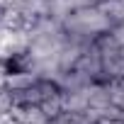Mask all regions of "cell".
Returning <instances> with one entry per match:
<instances>
[{
	"instance_id": "cell-1",
	"label": "cell",
	"mask_w": 124,
	"mask_h": 124,
	"mask_svg": "<svg viewBox=\"0 0 124 124\" xmlns=\"http://www.w3.org/2000/svg\"><path fill=\"white\" fill-rule=\"evenodd\" d=\"M112 29V22L102 15L100 8H83V10H73L66 22H63V32L71 41H78L83 46L93 44L97 37L107 34Z\"/></svg>"
},
{
	"instance_id": "cell-2",
	"label": "cell",
	"mask_w": 124,
	"mask_h": 124,
	"mask_svg": "<svg viewBox=\"0 0 124 124\" xmlns=\"http://www.w3.org/2000/svg\"><path fill=\"white\" fill-rule=\"evenodd\" d=\"M12 117L17 119V124H49V114L41 109V105L12 107Z\"/></svg>"
},
{
	"instance_id": "cell-3",
	"label": "cell",
	"mask_w": 124,
	"mask_h": 124,
	"mask_svg": "<svg viewBox=\"0 0 124 124\" xmlns=\"http://www.w3.org/2000/svg\"><path fill=\"white\" fill-rule=\"evenodd\" d=\"M97 8H100L102 15L112 22V27L119 24V22H124V0H100Z\"/></svg>"
},
{
	"instance_id": "cell-4",
	"label": "cell",
	"mask_w": 124,
	"mask_h": 124,
	"mask_svg": "<svg viewBox=\"0 0 124 124\" xmlns=\"http://www.w3.org/2000/svg\"><path fill=\"white\" fill-rule=\"evenodd\" d=\"M12 107H15V102H12L10 90H3V93H0V119L8 117V114L12 112Z\"/></svg>"
},
{
	"instance_id": "cell-5",
	"label": "cell",
	"mask_w": 124,
	"mask_h": 124,
	"mask_svg": "<svg viewBox=\"0 0 124 124\" xmlns=\"http://www.w3.org/2000/svg\"><path fill=\"white\" fill-rule=\"evenodd\" d=\"M73 10H83V8H97L100 0H68Z\"/></svg>"
},
{
	"instance_id": "cell-6",
	"label": "cell",
	"mask_w": 124,
	"mask_h": 124,
	"mask_svg": "<svg viewBox=\"0 0 124 124\" xmlns=\"http://www.w3.org/2000/svg\"><path fill=\"white\" fill-rule=\"evenodd\" d=\"M109 32H112V37H114V39H117V41H119V44L124 46V22H119V24H114V27H112Z\"/></svg>"
},
{
	"instance_id": "cell-7",
	"label": "cell",
	"mask_w": 124,
	"mask_h": 124,
	"mask_svg": "<svg viewBox=\"0 0 124 124\" xmlns=\"http://www.w3.org/2000/svg\"><path fill=\"white\" fill-rule=\"evenodd\" d=\"M3 90H8V73L3 68V61H0V93H3Z\"/></svg>"
},
{
	"instance_id": "cell-8",
	"label": "cell",
	"mask_w": 124,
	"mask_h": 124,
	"mask_svg": "<svg viewBox=\"0 0 124 124\" xmlns=\"http://www.w3.org/2000/svg\"><path fill=\"white\" fill-rule=\"evenodd\" d=\"M112 124H124V119H119V117H117V119H112Z\"/></svg>"
},
{
	"instance_id": "cell-9",
	"label": "cell",
	"mask_w": 124,
	"mask_h": 124,
	"mask_svg": "<svg viewBox=\"0 0 124 124\" xmlns=\"http://www.w3.org/2000/svg\"><path fill=\"white\" fill-rule=\"evenodd\" d=\"M119 119H124V109H122V112H119Z\"/></svg>"
}]
</instances>
